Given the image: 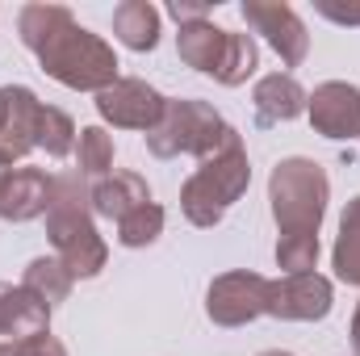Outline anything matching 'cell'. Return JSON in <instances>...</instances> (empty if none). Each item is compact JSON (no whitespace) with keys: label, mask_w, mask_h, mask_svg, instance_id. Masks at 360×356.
<instances>
[{"label":"cell","mask_w":360,"mask_h":356,"mask_svg":"<svg viewBox=\"0 0 360 356\" xmlns=\"http://www.w3.org/2000/svg\"><path fill=\"white\" fill-rule=\"evenodd\" d=\"M17 34L25 42V51L38 55L42 72L51 80H59L63 89L72 92H105L109 84H117V55L113 46L84 30L68 4H25L17 13Z\"/></svg>","instance_id":"obj_1"},{"label":"cell","mask_w":360,"mask_h":356,"mask_svg":"<svg viewBox=\"0 0 360 356\" xmlns=\"http://www.w3.org/2000/svg\"><path fill=\"white\" fill-rule=\"evenodd\" d=\"M46 235H51L55 256L80 281L96 276L105 268V260H109V248H105V239L96 231V214H92V184L80 172L51 177Z\"/></svg>","instance_id":"obj_2"},{"label":"cell","mask_w":360,"mask_h":356,"mask_svg":"<svg viewBox=\"0 0 360 356\" xmlns=\"http://www.w3.org/2000/svg\"><path fill=\"white\" fill-rule=\"evenodd\" d=\"M331 177L319 160L289 155L269 177V205L276 222V243H314L327 218Z\"/></svg>","instance_id":"obj_3"},{"label":"cell","mask_w":360,"mask_h":356,"mask_svg":"<svg viewBox=\"0 0 360 356\" xmlns=\"http://www.w3.org/2000/svg\"><path fill=\"white\" fill-rule=\"evenodd\" d=\"M252 184V160H248V147H243V134L235 130L226 139L222 151H214L210 160H201V168L184 180L180 189V210L193 227L210 231L226 218V210L248 193Z\"/></svg>","instance_id":"obj_4"},{"label":"cell","mask_w":360,"mask_h":356,"mask_svg":"<svg viewBox=\"0 0 360 356\" xmlns=\"http://www.w3.org/2000/svg\"><path fill=\"white\" fill-rule=\"evenodd\" d=\"M235 134V126L197 96H176L164 105V117L155 130H147V151L155 160H176V155H197L210 160L214 151L226 147V139Z\"/></svg>","instance_id":"obj_5"},{"label":"cell","mask_w":360,"mask_h":356,"mask_svg":"<svg viewBox=\"0 0 360 356\" xmlns=\"http://www.w3.org/2000/svg\"><path fill=\"white\" fill-rule=\"evenodd\" d=\"M269 306V276L235 268L210 281L205 289V314L214 327H248L264 314Z\"/></svg>","instance_id":"obj_6"},{"label":"cell","mask_w":360,"mask_h":356,"mask_svg":"<svg viewBox=\"0 0 360 356\" xmlns=\"http://www.w3.org/2000/svg\"><path fill=\"white\" fill-rule=\"evenodd\" d=\"M335 306V285L323 272H293L269 281V306L264 314L281 323H319Z\"/></svg>","instance_id":"obj_7"},{"label":"cell","mask_w":360,"mask_h":356,"mask_svg":"<svg viewBox=\"0 0 360 356\" xmlns=\"http://www.w3.org/2000/svg\"><path fill=\"white\" fill-rule=\"evenodd\" d=\"M243 21L276 51V59L285 68H302L306 63L310 34H306V21L297 17L293 4H281V0H243Z\"/></svg>","instance_id":"obj_8"},{"label":"cell","mask_w":360,"mask_h":356,"mask_svg":"<svg viewBox=\"0 0 360 356\" xmlns=\"http://www.w3.org/2000/svg\"><path fill=\"white\" fill-rule=\"evenodd\" d=\"M164 105H168L164 92H155L147 80H134V76H122L117 84L96 92V113L113 130H143L147 134V130L160 126Z\"/></svg>","instance_id":"obj_9"},{"label":"cell","mask_w":360,"mask_h":356,"mask_svg":"<svg viewBox=\"0 0 360 356\" xmlns=\"http://www.w3.org/2000/svg\"><path fill=\"white\" fill-rule=\"evenodd\" d=\"M42 101L25 84H4L0 89V155L4 160H25L38 147V126H42Z\"/></svg>","instance_id":"obj_10"},{"label":"cell","mask_w":360,"mask_h":356,"mask_svg":"<svg viewBox=\"0 0 360 356\" xmlns=\"http://www.w3.org/2000/svg\"><path fill=\"white\" fill-rule=\"evenodd\" d=\"M306 117L331 143L360 139V89H352L348 80L319 84V89L310 92V101H306Z\"/></svg>","instance_id":"obj_11"},{"label":"cell","mask_w":360,"mask_h":356,"mask_svg":"<svg viewBox=\"0 0 360 356\" xmlns=\"http://www.w3.org/2000/svg\"><path fill=\"white\" fill-rule=\"evenodd\" d=\"M306 101H310V92L297 84V76H293V72H269V76H260V80H256V89H252L256 117H260L264 126H276V122H293V117H302V113H306Z\"/></svg>","instance_id":"obj_12"},{"label":"cell","mask_w":360,"mask_h":356,"mask_svg":"<svg viewBox=\"0 0 360 356\" xmlns=\"http://www.w3.org/2000/svg\"><path fill=\"white\" fill-rule=\"evenodd\" d=\"M51 331V306H42L25 285L0 281V340H30Z\"/></svg>","instance_id":"obj_13"},{"label":"cell","mask_w":360,"mask_h":356,"mask_svg":"<svg viewBox=\"0 0 360 356\" xmlns=\"http://www.w3.org/2000/svg\"><path fill=\"white\" fill-rule=\"evenodd\" d=\"M51 210V177L42 168H17L0 193V218L4 222H34Z\"/></svg>","instance_id":"obj_14"},{"label":"cell","mask_w":360,"mask_h":356,"mask_svg":"<svg viewBox=\"0 0 360 356\" xmlns=\"http://www.w3.org/2000/svg\"><path fill=\"white\" fill-rule=\"evenodd\" d=\"M147 201H151V189L139 172H109L92 184V214L113 218V222H122L130 210H139Z\"/></svg>","instance_id":"obj_15"},{"label":"cell","mask_w":360,"mask_h":356,"mask_svg":"<svg viewBox=\"0 0 360 356\" xmlns=\"http://www.w3.org/2000/svg\"><path fill=\"white\" fill-rule=\"evenodd\" d=\"M226 38L231 30L214 25V21H193V25H180L176 34V55L201 76H214L218 63H222V51H226Z\"/></svg>","instance_id":"obj_16"},{"label":"cell","mask_w":360,"mask_h":356,"mask_svg":"<svg viewBox=\"0 0 360 356\" xmlns=\"http://www.w3.org/2000/svg\"><path fill=\"white\" fill-rule=\"evenodd\" d=\"M113 34L122 46L147 55L160 46V8L151 0H122L113 8Z\"/></svg>","instance_id":"obj_17"},{"label":"cell","mask_w":360,"mask_h":356,"mask_svg":"<svg viewBox=\"0 0 360 356\" xmlns=\"http://www.w3.org/2000/svg\"><path fill=\"white\" fill-rule=\"evenodd\" d=\"M21 285L42 302V306H59V302H68L72 298V285H76V276L68 272V265L59 260V256H34L25 272H21Z\"/></svg>","instance_id":"obj_18"},{"label":"cell","mask_w":360,"mask_h":356,"mask_svg":"<svg viewBox=\"0 0 360 356\" xmlns=\"http://www.w3.org/2000/svg\"><path fill=\"white\" fill-rule=\"evenodd\" d=\"M331 268L344 285H360V193L348 201L344 218H340V235L331 248Z\"/></svg>","instance_id":"obj_19"},{"label":"cell","mask_w":360,"mask_h":356,"mask_svg":"<svg viewBox=\"0 0 360 356\" xmlns=\"http://www.w3.org/2000/svg\"><path fill=\"white\" fill-rule=\"evenodd\" d=\"M256 68H260V46H256V38H252V34H235V30H231V38H226V51H222V63H218L214 80H218V84H226V89H239V84H248V76H256Z\"/></svg>","instance_id":"obj_20"},{"label":"cell","mask_w":360,"mask_h":356,"mask_svg":"<svg viewBox=\"0 0 360 356\" xmlns=\"http://www.w3.org/2000/svg\"><path fill=\"white\" fill-rule=\"evenodd\" d=\"M76 172L84 180H101L113 172V134L105 126H84L76 139Z\"/></svg>","instance_id":"obj_21"},{"label":"cell","mask_w":360,"mask_h":356,"mask_svg":"<svg viewBox=\"0 0 360 356\" xmlns=\"http://www.w3.org/2000/svg\"><path fill=\"white\" fill-rule=\"evenodd\" d=\"M160 235H164V205L160 201H147V205L130 210L117 222V243L122 248H151Z\"/></svg>","instance_id":"obj_22"},{"label":"cell","mask_w":360,"mask_h":356,"mask_svg":"<svg viewBox=\"0 0 360 356\" xmlns=\"http://www.w3.org/2000/svg\"><path fill=\"white\" fill-rule=\"evenodd\" d=\"M76 139H80V130H76L72 113L46 105V109H42V126H38V147H42L51 160H63V155L76 151Z\"/></svg>","instance_id":"obj_23"},{"label":"cell","mask_w":360,"mask_h":356,"mask_svg":"<svg viewBox=\"0 0 360 356\" xmlns=\"http://www.w3.org/2000/svg\"><path fill=\"white\" fill-rule=\"evenodd\" d=\"M314 13L335 25H360V0H314Z\"/></svg>","instance_id":"obj_24"},{"label":"cell","mask_w":360,"mask_h":356,"mask_svg":"<svg viewBox=\"0 0 360 356\" xmlns=\"http://www.w3.org/2000/svg\"><path fill=\"white\" fill-rule=\"evenodd\" d=\"M17 344H21V356H68V344L59 336H51V331L30 336V340H17Z\"/></svg>","instance_id":"obj_25"},{"label":"cell","mask_w":360,"mask_h":356,"mask_svg":"<svg viewBox=\"0 0 360 356\" xmlns=\"http://www.w3.org/2000/svg\"><path fill=\"white\" fill-rule=\"evenodd\" d=\"M168 13L176 17V25H193V21H210V0H172Z\"/></svg>","instance_id":"obj_26"},{"label":"cell","mask_w":360,"mask_h":356,"mask_svg":"<svg viewBox=\"0 0 360 356\" xmlns=\"http://www.w3.org/2000/svg\"><path fill=\"white\" fill-rule=\"evenodd\" d=\"M352 356H360V302H356V310H352Z\"/></svg>","instance_id":"obj_27"},{"label":"cell","mask_w":360,"mask_h":356,"mask_svg":"<svg viewBox=\"0 0 360 356\" xmlns=\"http://www.w3.org/2000/svg\"><path fill=\"white\" fill-rule=\"evenodd\" d=\"M13 172H17V168H13V160H4V155H0V193H4V184L13 180Z\"/></svg>","instance_id":"obj_28"},{"label":"cell","mask_w":360,"mask_h":356,"mask_svg":"<svg viewBox=\"0 0 360 356\" xmlns=\"http://www.w3.org/2000/svg\"><path fill=\"white\" fill-rule=\"evenodd\" d=\"M0 356H21V344L17 340H0Z\"/></svg>","instance_id":"obj_29"},{"label":"cell","mask_w":360,"mask_h":356,"mask_svg":"<svg viewBox=\"0 0 360 356\" xmlns=\"http://www.w3.org/2000/svg\"><path fill=\"white\" fill-rule=\"evenodd\" d=\"M260 356H293V352H285V348H269V352H260Z\"/></svg>","instance_id":"obj_30"}]
</instances>
